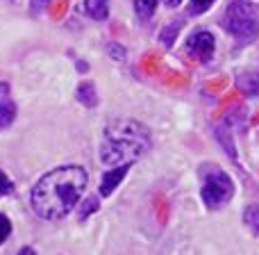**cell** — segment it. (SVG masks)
Wrapping results in <instances>:
<instances>
[{"label":"cell","instance_id":"cell-1","mask_svg":"<svg viewBox=\"0 0 259 255\" xmlns=\"http://www.w3.org/2000/svg\"><path fill=\"white\" fill-rule=\"evenodd\" d=\"M87 187V171L77 164H66L41 175L32 189V210L48 221L64 219L80 203Z\"/></svg>","mask_w":259,"mask_h":255},{"label":"cell","instance_id":"cell-2","mask_svg":"<svg viewBox=\"0 0 259 255\" xmlns=\"http://www.w3.org/2000/svg\"><path fill=\"white\" fill-rule=\"evenodd\" d=\"M150 148V134L132 119H118L103 132L100 160L107 166H130Z\"/></svg>","mask_w":259,"mask_h":255},{"label":"cell","instance_id":"cell-3","mask_svg":"<svg viewBox=\"0 0 259 255\" xmlns=\"http://www.w3.org/2000/svg\"><path fill=\"white\" fill-rule=\"evenodd\" d=\"M223 27L230 34L248 41L259 32V7L248 0H234L228 5L223 16Z\"/></svg>","mask_w":259,"mask_h":255},{"label":"cell","instance_id":"cell-4","mask_svg":"<svg viewBox=\"0 0 259 255\" xmlns=\"http://www.w3.org/2000/svg\"><path fill=\"white\" fill-rule=\"evenodd\" d=\"M234 187L232 180L225 171L221 169H207L205 180H202V201L207 203V207H221L232 198Z\"/></svg>","mask_w":259,"mask_h":255},{"label":"cell","instance_id":"cell-5","mask_svg":"<svg viewBox=\"0 0 259 255\" xmlns=\"http://www.w3.org/2000/svg\"><path fill=\"white\" fill-rule=\"evenodd\" d=\"M214 37L209 34V32H196V34L189 39L187 44V50L191 55H196L198 59H202V62H207V59L214 55Z\"/></svg>","mask_w":259,"mask_h":255},{"label":"cell","instance_id":"cell-6","mask_svg":"<svg viewBox=\"0 0 259 255\" xmlns=\"http://www.w3.org/2000/svg\"><path fill=\"white\" fill-rule=\"evenodd\" d=\"M130 166H112L109 171H105L103 173V180H100V194L103 196H109V194L114 192V189L121 185V180L125 178Z\"/></svg>","mask_w":259,"mask_h":255},{"label":"cell","instance_id":"cell-7","mask_svg":"<svg viewBox=\"0 0 259 255\" xmlns=\"http://www.w3.org/2000/svg\"><path fill=\"white\" fill-rule=\"evenodd\" d=\"M82 12L91 16L94 21H105L109 14V0H84Z\"/></svg>","mask_w":259,"mask_h":255},{"label":"cell","instance_id":"cell-8","mask_svg":"<svg viewBox=\"0 0 259 255\" xmlns=\"http://www.w3.org/2000/svg\"><path fill=\"white\" fill-rule=\"evenodd\" d=\"M77 100L82 105H87V107H96L98 105V94H96L94 82H82L77 87Z\"/></svg>","mask_w":259,"mask_h":255},{"label":"cell","instance_id":"cell-9","mask_svg":"<svg viewBox=\"0 0 259 255\" xmlns=\"http://www.w3.org/2000/svg\"><path fill=\"white\" fill-rule=\"evenodd\" d=\"M16 119V107L9 100H0V130L12 126V121Z\"/></svg>","mask_w":259,"mask_h":255},{"label":"cell","instance_id":"cell-10","mask_svg":"<svg viewBox=\"0 0 259 255\" xmlns=\"http://www.w3.org/2000/svg\"><path fill=\"white\" fill-rule=\"evenodd\" d=\"M134 9H137L141 21H148L157 9V0H134Z\"/></svg>","mask_w":259,"mask_h":255},{"label":"cell","instance_id":"cell-11","mask_svg":"<svg viewBox=\"0 0 259 255\" xmlns=\"http://www.w3.org/2000/svg\"><path fill=\"white\" fill-rule=\"evenodd\" d=\"M94 210H98V198H96V196H91V198H87V201L82 203V207H80V219L84 221L87 216H89Z\"/></svg>","mask_w":259,"mask_h":255},{"label":"cell","instance_id":"cell-12","mask_svg":"<svg viewBox=\"0 0 259 255\" xmlns=\"http://www.w3.org/2000/svg\"><path fill=\"white\" fill-rule=\"evenodd\" d=\"M211 3H214V0H191V9H189V12L191 14H202V12H207V9L211 7Z\"/></svg>","mask_w":259,"mask_h":255},{"label":"cell","instance_id":"cell-13","mask_svg":"<svg viewBox=\"0 0 259 255\" xmlns=\"http://www.w3.org/2000/svg\"><path fill=\"white\" fill-rule=\"evenodd\" d=\"M9 233H12V221H9L5 214H0V244L9 237Z\"/></svg>","mask_w":259,"mask_h":255},{"label":"cell","instance_id":"cell-14","mask_svg":"<svg viewBox=\"0 0 259 255\" xmlns=\"http://www.w3.org/2000/svg\"><path fill=\"white\" fill-rule=\"evenodd\" d=\"M12 192H14V183L0 171V196H7V194H12Z\"/></svg>","mask_w":259,"mask_h":255},{"label":"cell","instance_id":"cell-15","mask_svg":"<svg viewBox=\"0 0 259 255\" xmlns=\"http://www.w3.org/2000/svg\"><path fill=\"white\" fill-rule=\"evenodd\" d=\"M246 221H248V226H252L259 233V207H250V210L246 212Z\"/></svg>","mask_w":259,"mask_h":255},{"label":"cell","instance_id":"cell-16","mask_svg":"<svg viewBox=\"0 0 259 255\" xmlns=\"http://www.w3.org/2000/svg\"><path fill=\"white\" fill-rule=\"evenodd\" d=\"M64 9H66V0H57V3L53 5V16H59V14H64Z\"/></svg>","mask_w":259,"mask_h":255},{"label":"cell","instance_id":"cell-17","mask_svg":"<svg viewBox=\"0 0 259 255\" xmlns=\"http://www.w3.org/2000/svg\"><path fill=\"white\" fill-rule=\"evenodd\" d=\"M109 53L114 55V59H123V55H125L121 46H114V44H109Z\"/></svg>","mask_w":259,"mask_h":255},{"label":"cell","instance_id":"cell-18","mask_svg":"<svg viewBox=\"0 0 259 255\" xmlns=\"http://www.w3.org/2000/svg\"><path fill=\"white\" fill-rule=\"evenodd\" d=\"M16 255H36V253H34V248H30V246H25V248H21V251H18Z\"/></svg>","mask_w":259,"mask_h":255},{"label":"cell","instance_id":"cell-19","mask_svg":"<svg viewBox=\"0 0 259 255\" xmlns=\"http://www.w3.org/2000/svg\"><path fill=\"white\" fill-rule=\"evenodd\" d=\"M164 3L168 5V7H175V5H180V3H182V0H164Z\"/></svg>","mask_w":259,"mask_h":255},{"label":"cell","instance_id":"cell-20","mask_svg":"<svg viewBox=\"0 0 259 255\" xmlns=\"http://www.w3.org/2000/svg\"><path fill=\"white\" fill-rule=\"evenodd\" d=\"M48 3V0H32V5H34V7H41V5H46Z\"/></svg>","mask_w":259,"mask_h":255}]
</instances>
